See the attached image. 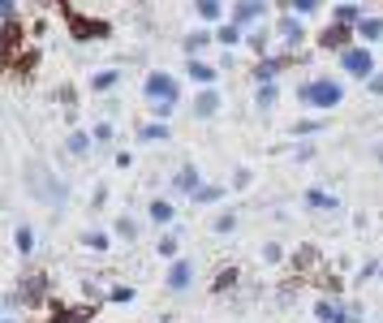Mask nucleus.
I'll use <instances>...</instances> for the list:
<instances>
[{"label":"nucleus","mask_w":383,"mask_h":323,"mask_svg":"<svg viewBox=\"0 0 383 323\" xmlns=\"http://www.w3.org/2000/svg\"><path fill=\"white\" fill-rule=\"evenodd\" d=\"M302 99H306L310 108H336V103L345 99V86L332 82V78H314V82L302 86Z\"/></svg>","instance_id":"nucleus-1"},{"label":"nucleus","mask_w":383,"mask_h":323,"mask_svg":"<svg viewBox=\"0 0 383 323\" xmlns=\"http://www.w3.org/2000/svg\"><path fill=\"white\" fill-rule=\"evenodd\" d=\"M65 22H69L74 39H82V43H91V39H108V35H113V26H108L103 18H86V13H78V9H65Z\"/></svg>","instance_id":"nucleus-2"},{"label":"nucleus","mask_w":383,"mask_h":323,"mask_svg":"<svg viewBox=\"0 0 383 323\" xmlns=\"http://www.w3.org/2000/svg\"><path fill=\"white\" fill-rule=\"evenodd\" d=\"M26 177H30V190H35L39 198H47V203H65V198H69V190H65L57 177H52L43 164H30V169H26Z\"/></svg>","instance_id":"nucleus-3"},{"label":"nucleus","mask_w":383,"mask_h":323,"mask_svg":"<svg viewBox=\"0 0 383 323\" xmlns=\"http://www.w3.org/2000/svg\"><path fill=\"white\" fill-rule=\"evenodd\" d=\"M341 65H345L349 74H358V78H370V74H375V57H370L366 47H358V43H353L349 52H341Z\"/></svg>","instance_id":"nucleus-4"},{"label":"nucleus","mask_w":383,"mask_h":323,"mask_svg":"<svg viewBox=\"0 0 383 323\" xmlns=\"http://www.w3.org/2000/svg\"><path fill=\"white\" fill-rule=\"evenodd\" d=\"M142 91H147V99H151V103H159V99H177V82H173L168 74H151Z\"/></svg>","instance_id":"nucleus-5"},{"label":"nucleus","mask_w":383,"mask_h":323,"mask_svg":"<svg viewBox=\"0 0 383 323\" xmlns=\"http://www.w3.org/2000/svg\"><path fill=\"white\" fill-rule=\"evenodd\" d=\"M190 280H194V263L190 259H177L168 267V289H190Z\"/></svg>","instance_id":"nucleus-6"},{"label":"nucleus","mask_w":383,"mask_h":323,"mask_svg":"<svg viewBox=\"0 0 383 323\" xmlns=\"http://www.w3.org/2000/svg\"><path fill=\"white\" fill-rule=\"evenodd\" d=\"M43 293H47V276L35 272V276H22V293H13V298H18V302H22V298H26V302H39Z\"/></svg>","instance_id":"nucleus-7"},{"label":"nucleus","mask_w":383,"mask_h":323,"mask_svg":"<svg viewBox=\"0 0 383 323\" xmlns=\"http://www.w3.org/2000/svg\"><path fill=\"white\" fill-rule=\"evenodd\" d=\"M349 39H353V30H349V26H332V30H323V39H319V43H323V47H341V52H349V47H353Z\"/></svg>","instance_id":"nucleus-8"},{"label":"nucleus","mask_w":383,"mask_h":323,"mask_svg":"<svg viewBox=\"0 0 383 323\" xmlns=\"http://www.w3.org/2000/svg\"><path fill=\"white\" fill-rule=\"evenodd\" d=\"M173 186L181 190V194H198L202 186H198V169L194 164H185V169H177V177H173Z\"/></svg>","instance_id":"nucleus-9"},{"label":"nucleus","mask_w":383,"mask_h":323,"mask_svg":"<svg viewBox=\"0 0 383 323\" xmlns=\"http://www.w3.org/2000/svg\"><path fill=\"white\" fill-rule=\"evenodd\" d=\"M285 65H289V57H276V61H271V57H267V61H258V69H254V78H258L263 86H271V78H276V74H280Z\"/></svg>","instance_id":"nucleus-10"},{"label":"nucleus","mask_w":383,"mask_h":323,"mask_svg":"<svg viewBox=\"0 0 383 323\" xmlns=\"http://www.w3.org/2000/svg\"><path fill=\"white\" fill-rule=\"evenodd\" d=\"M263 13H267L263 5H237V9H233V26H254Z\"/></svg>","instance_id":"nucleus-11"},{"label":"nucleus","mask_w":383,"mask_h":323,"mask_svg":"<svg viewBox=\"0 0 383 323\" xmlns=\"http://www.w3.org/2000/svg\"><path fill=\"white\" fill-rule=\"evenodd\" d=\"M215 108H220V95H215V91L207 86V91L194 99V113H198V117H215Z\"/></svg>","instance_id":"nucleus-12"},{"label":"nucleus","mask_w":383,"mask_h":323,"mask_svg":"<svg viewBox=\"0 0 383 323\" xmlns=\"http://www.w3.org/2000/svg\"><path fill=\"white\" fill-rule=\"evenodd\" d=\"M314 319L319 323H345V310L332 306V302H314Z\"/></svg>","instance_id":"nucleus-13"},{"label":"nucleus","mask_w":383,"mask_h":323,"mask_svg":"<svg viewBox=\"0 0 383 323\" xmlns=\"http://www.w3.org/2000/svg\"><path fill=\"white\" fill-rule=\"evenodd\" d=\"M332 18H336V26H358L366 13H362L358 5H336V13H332Z\"/></svg>","instance_id":"nucleus-14"},{"label":"nucleus","mask_w":383,"mask_h":323,"mask_svg":"<svg viewBox=\"0 0 383 323\" xmlns=\"http://www.w3.org/2000/svg\"><path fill=\"white\" fill-rule=\"evenodd\" d=\"M52 323H91V306H74V310H57Z\"/></svg>","instance_id":"nucleus-15"},{"label":"nucleus","mask_w":383,"mask_h":323,"mask_svg":"<svg viewBox=\"0 0 383 323\" xmlns=\"http://www.w3.org/2000/svg\"><path fill=\"white\" fill-rule=\"evenodd\" d=\"M190 78H194V82H207V86H211V82H215V69H211L207 61H190Z\"/></svg>","instance_id":"nucleus-16"},{"label":"nucleus","mask_w":383,"mask_h":323,"mask_svg":"<svg viewBox=\"0 0 383 323\" xmlns=\"http://www.w3.org/2000/svg\"><path fill=\"white\" fill-rule=\"evenodd\" d=\"M13 237H18V254H30V250H35V229H30V225H18Z\"/></svg>","instance_id":"nucleus-17"},{"label":"nucleus","mask_w":383,"mask_h":323,"mask_svg":"<svg viewBox=\"0 0 383 323\" xmlns=\"http://www.w3.org/2000/svg\"><path fill=\"white\" fill-rule=\"evenodd\" d=\"M358 35H362V39H379V35H383V18H362V22H358Z\"/></svg>","instance_id":"nucleus-18"},{"label":"nucleus","mask_w":383,"mask_h":323,"mask_svg":"<svg viewBox=\"0 0 383 323\" xmlns=\"http://www.w3.org/2000/svg\"><path fill=\"white\" fill-rule=\"evenodd\" d=\"M151 220L168 225V220H173V203H168V198H155V203H151Z\"/></svg>","instance_id":"nucleus-19"},{"label":"nucleus","mask_w":383,"mask_h":323,"mask_svg":"<svg viewBox=\"0 0 383 323\" xmlns=\"http://www.w3.org/2000/svg\"><path fill=\"white\" fill-rule=\"evenodd\" d=\"M82 246H86V250H108V246H113V237H108V233H82Z\"/></svg>","instance_id":"nucleus-20"},{"label":"nucleus","mask_w":383,"mask_h":323,"mask_svg":"<svg viewBox=\"0 0 383 323\" xmlns=\"http://www.w3.org/2000/svg\"><path fill=\"white\" fill-rule=\"evenodd\" d=\"M306 203H310V207H327V211H336V198H332V194H323V190H310Z\"/></svg>","instance_id":"nucleus-21"},{"label":"nucleus","mask_w":383,"mask_h":323,"mask_svg":"<svg viewBox=\"0 0 383 323\" xmlns=\"http://www.w3.org/2000/svg\"><path fill=\"white\" fill-rule=\"evenodd\" d=\"M220 13H224V9L215 5V0H202V5H198V18H202V22H220Z\"/></svg>","instance_id":"nucleus-22"},{"label":"nucleus","mask_w":383,"mask_h":323,"mask_svg":"<svg viewBox=\"0 0 383 323\" xmlns=\"http://www.w3.org/2000/svg\"><path fill=\"white\" fill-rule=\"evenodd\" d=\"M155 250H159L164 259H177V237H173V233H164V237L155 242Z\"/></svg>","instance_id":"nucleus-23"},{"label":"nucleus","mask_w":383,"mask_h":323,"mask_svg":"<svg viewBox=\"0 0 383 323\" xmlns=\"http://www.w3.org/2000/svg\"><path fill=\"white\" fill-rule=\"evenodd\" d=\"M237 229V215L233 211H220V215H215V233H233Z\"/></svg>","instance_id":"nucleus-24"},{"label":"nucleus","mask_w":383,"mask_h":323,"mask_svg":"<svg viewBox=\"0 0 383 323\" xmlns=\"http://www.w3.org/2000/svg\"><path fill=\"white\" fill-rule=\"evenodd\" d=\"M215 39H220L224 47H233V43H241V26H220V35H215Z\"/></svg>","instance_id":"nucleus-25"},{"label":"nucleus","mask_w":383,"mask_h":323,"mask_svg":"<svg viewBox=\"0 0 383 323\" xmlns=\"http://www.w3.org/2000/svg\"><path fill=\"white\" fill-rule=\"evenodd\" d=\"M280 26H285V35H289L285 43H293V47H297V43H302V26H297V18H285Z\"/></svg>","instance_id":"nucleus-26"},{"label":"nucleus","mask_w":383,"mask_h":323,"mask_svg":"<svg viewBox=\"0 0 383 323\" xmlns=\"http://www.w3.org/2000/svg\"><path fill=\"white\" fill-rule=\"evenodd\" d=\"M211 43V30H194V35H185V47L190 52H198V47H207Z\"/></svg>","instance_id":"nucleus-27"},{"label":"nucleus","mask_w":383,"mask_h":323,"mask_svg":"<svg viewBox=\"0 0 383 323\" xmlns=\"http://www.w3.org/2000/svg\"><path fill=\"white\" fill-rule=\"evenodd\" d=\"M91 86H95V91H108V86H117V74H113V69H103V74H95V78H91Z\"/></svg>","instance_id":"nucleus-28"},{"label":"nucleus","mask_w":383,"mask_h":323,"mask_svg":"<svg viewBox=\"0 0 383 323\" xmlns=\"http://www.w3.org/2000/svg\"><path fill=\"white\" fill-rule=\"evenodd\" d=\"M280 99V86H258V108H271Z\"/></svg>","instance_id":"nucleus-29"},{"label":"nucleus","mask_w":383,"mask_h":323,"mask_svg":"<svg viewBox=\"0 0 383 323\" xmlns=\"http://www.w3.org/2000/svg\"><path fill=\"white\" fill-rule=\"evenodd\" d=\"M69 151H74V155H86V151H91V138H86V134H69Z\"/></svg>","instance_id":"nucleus-30"},{"label":"nucleus","mask_w":383,"mask_h":323,"mask_svg":"<svg viewBox=\"0 0 383 323\" xmlns=\"http://www.w3.org/2000/svg\"><path fill=\"white\" fill-rule=\"evenodd\" d=\"M293 13H297V18H314L319 5H314V0H293Z\"/></svg>","instance_id":"nucleus-31"},{"label":"nucleus","mask_w":383,"mask_h":323,"mask_svg":"<svg viewBox=\"0 0 383 323\" xmlns=\"http://www.w3.org/2000/svg\"><path fill=\"white\" fill-rule=\"evenodd\" d=\"M233 285H237V272H233V267H224V272H220V280H215V289L224 293V289H233Z\"/></svg>","instance_id":"nucleus-32"},{"label":"nucleus","mask_w":383,"mask_h":323,"mask_svg":"<svg viewBox=\"0 0 383 323\" xmlns=\"http://www.w3.org/2000/svg\"><path fill=\"white\" fill-rule=\"evenodd\" d=\"M173 108H177V99H159V103H151V113L155 117H173Z\"/></svg>","instance_id":"nucleus-33"},{"label":"nucleus","mask_w":383,"mask_h":323,"mask_svg":"<svg viewBox=\"0 0 383 323\" xmlns=\"http://www.w3.org/2000/svg\"><path fill=\"white\" fill-rule=\"evenodd\" d=\"M142 138H151V142H164V138H168V125H147V130H142Z\"/></svg>","instance_id":"nucleus-34"},{"label":"nucleus","mask_w":383,"mask_h":323,"mask_svg":"<svg viewBox=\"0 0 383 323\" xmlns=\"http://www.w3.org/2000/svg\"><path fill=\"white\" fill-rule=\"evenodd\" d=\"M194 198H198V203H215V198H220V186H202Z\"/></svg>","instance_id":"nucleus-35"},{"label":"nucleus","mask_w":383,"mask_h":323,"mask_svg":"<svg viewBox=\"0 0 383 323\" xmlns=\"http://www.w3.org/2000/svg\"><path fill=\"white\" fill-rule=\"evenodd\" d=\"M95 142H113V125H108V121L95 125Z\"/></svg>","instance_id":"nucleus-36"},{"label":"nucleus","mask_w":383,"mask_h":323,"mask_svg":"<svg viewBox=\"0 0 383 323\" xmlns=\"http://www.w3.org/2000/svg\"><path fill=\"white\" fill-rule=\"evenodd\" d=\"M250 47H254V52H267V35H263V30H254V35H250Z\"/></svg>","instance_id":"nucleus-37"},{"label":"nucleus","mask_w":383,"mask_h":323,"mask_svg":"<svg viewBox=\"0 0 383 323\" xmlns=\"http://www.w3.org/2000/svg\"><path fill=\"white\" fill-rule=\"evenodd\" d=\"M263 259H267V263H280V259H285V250H280V246H267V250H263Z\"/></svg>","instance_id":"nucleus-38"},{"label":"nucleus","mask_w":383,"mask_h":323,"mask_svg":"<svg viewBox=\"0 0 383 323\" xmlns=\"http://www.w3.org/2000/svg\"><path fill=\"white\" fill-rule=\"evenodd\" d=\"M370 91H375V95H383V78H370Z\"/></svg>","instance_id":"nucleus-39"},{"label":"nucleus","mask_w":383,"mask_h":323,"mask_svg":"<svg viewBox=\"0 0 383 323\" xmlns=\"http://www.w3.org/2000/svg\"><path fill=\"white\" fill-rule=\"evenodd\" d=\"M5 323H13V319H9V314H5Z\"/></svg>","instance_id":"nucleus-40"}]
</instances>
